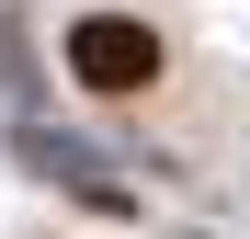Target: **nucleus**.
I'll use <instances>...</instances> for the list:
<instances>
[{
  "label": "nucleus",
  "instance_id": "1",
  "mask_svg": "<svg viewBox=\"0 0 250 239\" xmlns=\"http://www.w3.org/2000/svg\"><path fill=\"white\" fill-rule=\"evenodd\" d=\"M68 80L103 91V103L148 91V80H159V34H148L137 12H80V23H68Z\"/></svg>",
  "mask_w": 250,
  "mask_h": 239
}]
</instances>
